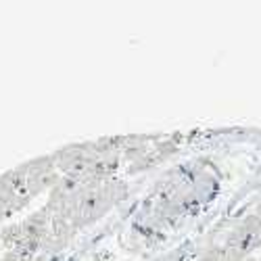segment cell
Returning a JSON list of instances; mask_svg holds the SVG:
<instances>
[{"instance_id": "obj_1", "label": "cell", "mask_w": 261, "mask_h": 261, "mask_svg": "<svg viewBox=\"0 0 261 261\" xmlns=\"http://www.w3.org/2000/svg\"><path fill=\"white\" fill-rule=\"evenodd\" d=\"M259 261H261V259H259Z\"/></svg>"}]
</instances>
